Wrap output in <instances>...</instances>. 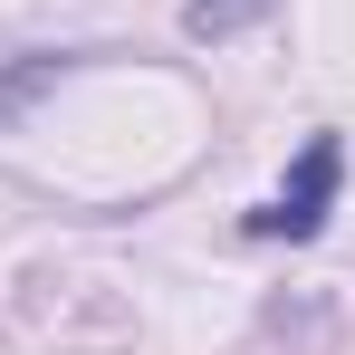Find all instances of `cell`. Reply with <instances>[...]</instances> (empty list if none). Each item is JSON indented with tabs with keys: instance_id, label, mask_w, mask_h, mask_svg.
Masks as SVG:
<instances>
[{
	"instance_id": "6da1fadb",
	"label": "cell",
	"mask_w": 355,
	"mask_h": 355,
	"mask_svg": "<svg viewBox=\"0 0 355 355\" xmlns=\"http://www.w3.org/2000/svg\"><path fill=\"white\" fill-rule=\"evenodd\" d=\"M336 182H346V144L336 135H307V154L288 164V182L250 211V240H317L336 211Z\"/></svg>"
},
{
	"instance_id": "7a4b0ae2",
	"label": "cell",
	"mask_w": 355,
	"mask_h": 355,
	"mask_svg": "<svg viewBox=\"0 0 355 355\" xmlns=\"http://www.w3.org/2000/svg\"><path fill=\"white\" fill-rule=\"evenodd\" d=\"M259 10H269V0H192L182 29H192V39H231V29H250Z\"/></svg>"
}]
</instances>
